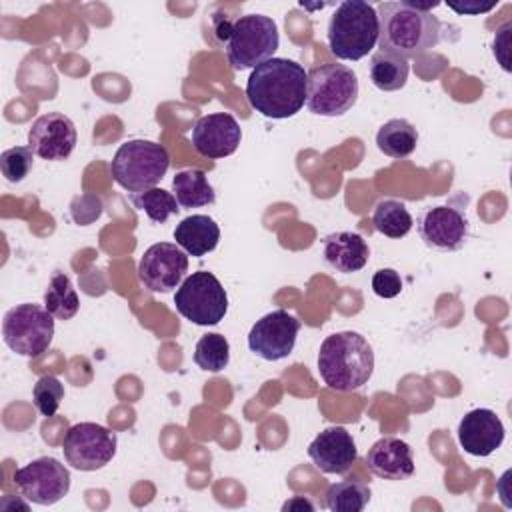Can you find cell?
Instances as JSON below:
<instances>
[{"instance_id":"cell-2","label":"cell","mask_w":512,"mask_h":512,"mask_svg":"<svg viewBox=\"0 0 512 512\" xmlns=\"http://www.w3.org/2000/svg\"><path fill=\"white\" fill-rule=\"evenodd\" d=\"M378 14V46L398 58H414L440 40V20L426 10L402 2H380Z\"/></svg>"},{"instance_id":"cell-21","label":"cell","mask_w":512,"mask_h":512,"mask_svg":"<svg viewBox=\"0 0 512 512\" xmlns=\"http://www.w3.org/2000/svg\"><path fill=\"white\" fill-rule=\"evenodd\" d=\"M174 240L186 254L202 258L218 246L220 228L216 220L206 214H190L176 224Z\"/></svg>"},{"instance_id":"cell-25","label":"cell","mask_w":512,"mask_h":512,"mask_svg":"<svg viewBox=\"0 0 512 512\" xmlns=\"http://www.w3.org/2000/svg\"><path fill=\"white\" fill-rule=\"evenodd\" d=\"M372 224L376 232L388 238H404L412 230L414 218L408 212L404 202L394 198H384L372 210Z\"/></svg>"},{"instance_id":"cell-3","label":"cell","mask_w":512,"mask_h":512,"mask_svg":"<svg viewBox=\"0 0 512 512\" xmlns=\"http://www.w3.org/2000/svg\"><path fill=\"white\" fill-rule=\"evenodd\" d=\"M318 372L324 384L336 392L360 390L374 372V350L354 330L334 332L318 350Z\"/></svg>"},{"instance_id":"cell-16","label":"cell","mask_w":512,"mask_h":512,"mask_svg":"<svg viewBox=\"0 0 512 512\" xmlns=\"http://www.w3.org/2000/svg\"><path fill=\"white\" fill-rule=\"evenodd\" d=\"M242 130L236 118L228 112L206 114L192 128V146L206 158H226L240 146Z\"/></svg>"},{"instance_id":"cell-10","label":"cell","mask_w":512,"mask_h":512,"mask_svg":"<svg viewBox=\"0 0 512 512\" xmlns=\"http://www.w3.org/2000/svg\"><path fill=\"white\" fill-rule=\"evenodd\" d=\"M116 448V432L96 422H78L70 426L62 442L64 460L80 472H94L104 468L114 458Z\"/></svg>"},{"instance_id":"cell-32","label":"cell","mask_w":512,"mask_h":512,"mask_svg":"<svg viewBox=\"0 0 512 512\" xmlns=\"http://www.w3.org/2000/svg\"><path fill=\"white\" fill-rule=\"evenodd\" d=\"M372 292L380 298H394L402 292V278L394 268H380L372 276Z\"/></svg>"},{"instance_id":"cell-28","label":"cell","mask_w":512,"mask_h":512,"mask_svg":"<svg viewBox=\"0 0 512 512\" xmlns=\"http://www.w3.org/2000/svg\"><path fill=\"white\" fill-rule=\"evenodd\" d=\"M130 202L142 210L152 222L164 224L172 214H176L180 210V204L176 200V196L164 188H150L144 192H134L128 196Z\"/></svg>"},{"instance_id":"cell-24","label":"cell","mask_w":512,"mask_h":512,"mask_svg":"<svg viewBox=\"0 0 512 512\" xmlns=\"http://www.w3.org/2000/svg\"><path fill=\"white\" fill-rule=\"evenodd\" d=\"M408 72H410V64L406 58H398L382 50L374 52L370 58V66H368L370 82L382 92H394L404 88L408 80Z\"/></svg>"},{"instance_id":"cell-1","label":"cell","mask_w":512,"mask_h":512,"mask_svg":"<svg viewBox=\"0 0 512 512\" xmlns=\"http://www.w3.org/2000/svg\"><path fill=\"white\" fill-rule=\"evenodd\" d=\"M308 72L290 58H270L258 64L248 82L246 98L250 106L274 120H284L302 110L306 104Z\"/></svg>"},{"instance_id":"cell-13","label":"cell","mask_w":512,"mask_h":512,"mask_svg":"<svg viewBox=\"0 0 512 512\" xmlns=\"http://www.w3.org/2000/svg\"><path fill=\"white\" fill-rule=\"evenodd\" d=\"M300 332V320L278 308L264 314L248 332V348L268 362L282 360L292 354Z\"/></svg>"},{"instance_id":"cell-33","label":"cell","mask_w":512,"mask_h":512,"mask_svg":"<svg viewBox=\"0 0 512 512\" xmlns=\"http://www.w3.org/2000/svg\"><path fill=\"white\" fill-rule=\"evenodd\" d=\"M496 4H498V0H496V2H488V4H480V2L452 4V2H448V8H452V10H454V12H458V14H482V12L492 10Z\"/></svg>"},{"instance_id":"cell-14","label":"cell","mask_w":512,"mask_h":512,"mask_svg":"<svg viewBox=\"0 0 512 512\" xmlns=\"http://www.w3.org/2000/svg\"><path fill=\"white\" fill-rule=\"evenodd\" d=\"M188 272V254L172 242H156L144 250L138 262V280L150 292L178 288Z\"/></svg>"},{"instance_id":"cell-15","label":"cell","mask_w":512,"mask_h":512,"mask_svg":"<svg viewBox=\"0 0 512 512\" xmlns=\"http://www.w3.org/2000/svg\"><path fill=\"white\" fill-rule=\"evenodd\" d=\"M76 126L62 112H48L38 116L28 130L30 150L48 162L66 160L76 148Z\"/></svg>"},{"instance_id":"cell-4","label":"cell","mask_w":512,"mask_h":512,"mask_svg":"<svg viewBox=\"0 0 512 512\" xmlns=\"http://www.w3.org/2000/svg\"><path fill=\"white\" fill-rule=\"evenodd\" d=\"M328 48L340 60H360L378 42L376 8L364 0L340 2L328 22Z\"/></svg>"},{"instance_id":"cell-12","label":"cell","mask_w":512,"mask_h":512,"mask_svg":"<svg viewBox=\"0 0 512 512\" xmlns=\"http://www.w3.org/2000/svg\"><path fill=\"white\" fill-rule=\"evenodd\" d=\"M416 228L420 240L428 248L440 252H456L466 244L470 224L464 206L448 202L424 208L416 220Z\"/></svg>"},{"instance_id":"cell-30","label":"cell","mask_w":512,"mask_h":512,"mask_svg":"<svg viewBox=\"0 0 512 512\" xmlns=\"http://www.w3.org/2000/svg\"><path fill=\"white\" fill-rule=\"evenodd\" d=\"M32 400L42 416H54L64 400V384L56 376H42L32 388Z\"/></svg>"},{"instance_id":"cell-22","label":"cell","mask_w":512,"mask_h":512,"mask_svg":"<svg viewBox=\"0 0 512 512\" xmlns=\"http://www.w3.org/2000/svg\"><path fill=\"white\" fill-rule=\"evenodd\" d=\"M172 194L182 208H200L216 202V192L200 168H186L174 174Z\"/></svg>"},{"instance_id":"cell-31","label":"cell","mask_w":512,"mask_h":512,"mask_svg":"<svg viewBox=\"0 0 512 512\" xmlns=\"http://www.w3.org/2000/svg\"><path fill=\"white\" fill-rule=\"evenodd\" d=\"M32 166H34V152L30 150V146H14L0 154L2 176L12 184L22 182L30 174Z\"/></svg>"},{"instance_id":"cell-6","label":"cell","mask_w":512,"mask_h":512,"mask_svg":"<svg viewBox=\"0 0 512 512\" xmlns=\"http://www.w3.org/2000/svg\"><path fill=\"white\" fill-rule=\"evenodd\" d=\"M170 168L168 150L152 140H126L116 150L110 172L118 186L134 192L154 188Z\"/></svg>"},{"instance_id":"cell-27","label":"cell","mask_w":512,"mask_h":512,"mask_svg":"<svg viewBox=\"0 0 512 512\" xmlns=\"http://www.w3.org/2000/svg\"><path fill=\"white\" fill-rule=\"evenodd\" d=\"M370 502V486L360 480H342L328 488L326 506L332 512H360Z\"/></svg>"},{"instance_id":"cell-5","label":"cell","mask_w":512,"mask_h":512,"mask_svg":"<svg viewBox=\"0 0 512 512\" xmlns=\"http://www.w3.org/2000/svg\"><path fill=\"white\" fill-rule=\"evenodd\" d=\"M222 36L228 64L240 72L248 68L254 70L258 64L274 58L280 44L276 22L264 14H244L236 18L232 24H226Z\"/></svg>"},{"instance_id":"cell-9","label":"cell","mask_w":512,"mask_h":512,"mask_svg":"<svg viewBox=\"0 0 512 512\" xmlns=\"http://www.w3.org/2000/svg\"><path fill=\"white\" fill-rule=\"evenodd\" d=\"M176 310L196 326H216L228 312V294L222 282L206 270L192 272L174 294Z\"/></svg>"},{"instance_id":"cell-11","label":"cell","mask_w":512,"mask_h":512,"mask_svg":"<svg viewBox=\"0 0 512 512\" xmlns=\"http://www.w3.org/2000/svg\"><path fill=\"white\" fill-rule=\"evenodd\" d=\"M22 496L38 506L60 502L70 490V470L52 456H40L14 472Z\"/></svg>"},{"instance_id":"cell-17","label":"cell","mask_w":512,"mask_h":512,"mask_svg":"<svg viewBox=\"0 0 512 512\" xmlns=\"http://www.w3.org/2000/svg\"><path fill=\"white\" fill-rule=\"evenodd\" d=\"M308 456L324 474H346L358 458V448L344 426H328L310 442Z\"/></svg>"},{"instance_id":"cell-7","label":"cell","mask_w":512,"mask_h":512,"mask_svg":"<svg viewBox=\"0 0 512 512\" xmlns=\"http://www.w3.org/2000/svg\"><path fill=\"white\" fill-rule=\"evenodd\" d=\"M358 100V78L346 64H322L308 72L306 108L316 116L336 118Z\"/></svg>"},{"instance_id":"cell-19","label":"cell","mask_w":512,"mask_h":512,"mask_svg":"<svg viewBox=\"0 0 512 512\" xmlns=\"http://www.w3.org/2000/svg\"><path fill=\"white\" fill-rule=\"evenodd\" d=\"M368 470L384 480H406L414 474V454L408 442L384 436L366 452Z\"/></svg>"},{"instance_id":"cell-20","label":"cell","mask_w":512,"mask_h":512,"mask_svg":"<svg viewBox=\"0 0 512 512\" xmlns=\"http://www.w3.org/2000/svg\"><path fill=\"white\" fill-rule=\"evenodd\" d=\"M322 256L336 272L352 274L366 266L370 248L358 232L338 230L322 238Z\"/></svg>"},{"instance_id":"cell-23","label":"cell","mask_w":512,"mask_h":512,"mask_svg":"<svg viewBox=\"0 0 512 512\" xmlns=\"http://www.w3.org/2000/svg\"><path fill=\"white\" fill-rule=\"evenodd\" d=\"M418 144V130L404 118L384 122L376 132V146L382 154L402 160L408 158Z\"/></svg>"},{"instance_id":"cell-34","label":"cell","mask_w":512,"mask_h":512,"mask_svg":"<svg viewBox=\"0 0 512 512\" xmlns=\"http://www.w3.org/2000/svg\"><path fill=\"white\" fill-rule=\"evenodd\" d=\"M288 508H306V510H312L314 506H312V502H308V500L294 498V500H290V502L284 504V510H288Z\"/></svg>"},{"instance_id":"cell-18","label":"cell","mask_w":512,"mask_h":512,"mask_svg":"<svg viewBox=\"0 0 512 512\" xmlns=\"http://www.w3.org/2000/svg\"><path fill=\"white\" fill-rule=\"evenodd\" d=\"M504 424L490 408H476L458 422V444L472 456H490L504 442Z\"/></svg>"},{"instance_id":"cell-8","label":"cell","mask_w":512,"mask_h":512,"mask_svg":"<svg viewBox=\"0 0 512 512\" xmlns=\"http://www.w3.org/2000/svg\"><path fill=\"white\" fill-rule=\"evenodd\" d=\"M54 338V316L40 304L22 302L10 308L2 320V340L18 356H42Z\"/></svg>"},{"instance_id":"cell-26","label":"cell","mask_w":512,"mask_h":512,"mask_svg":"<svg viewBox=\"0 0 512 512\" xmlns=\"http://www.w3.org/2000/svg\"><path fill=\"white\" fill-rule=\"evenodd\" d=\"M44 308L56 320H62V322L76 316V312L80 308V300L72 286V280L64 272H54L50 276L48 288L44 292Z\"/></svg>"},{"instance_id":"cell-29","label":"cell","mask_w":512,"mask_h":512,"mask_svg":"<svg viewBox=\"0 0 512 512\" xmlns=\"http://www.w3.org/2000/svg\"><path fill=\"white\" fill-rule=\"evenodd\" d=\"M194 362L206 372H222L230 362V344L222 334H204L194 348Z\"/></svg>"}]
</instances>
